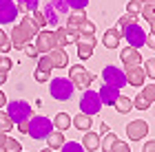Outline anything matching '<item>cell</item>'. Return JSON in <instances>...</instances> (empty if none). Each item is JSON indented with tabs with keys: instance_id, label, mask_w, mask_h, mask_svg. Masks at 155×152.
<instances>
[{
	"instance_id": "29",
	"label": "cell",
	"mask_w": 155,
	"mask_h": 152,
	"mask_svg": "<svg viewBox=\"0 0 155 152\" xmlns=\"http://www.w3.org/2000/svg\"><path fill=\"white\" fill-rule=\"evenodd\" d=\"M31 22H33V26H36L38 31H45V26H47V18H45V13H42L40 9H36L31 13Z\"/></svg>"
},
{
	"instance_id": "33",
	"label": "cell",
	"mask_w": 155,
	"mask_h": 152,
	"mask_svg": "<svg viewBox=\"0 0 155 152\" xmlns=\"http://www.w3.org/2000/svg\"><path fill=\"white\" fill-rule=\"evenodd\" d=\"M142 18L146 20V22H151V20H155V2L153 5H142Z\"/></svg>"
},
{
	"instance_id": "51",
	"label": "cell",
	"mask_w": 155,
	"mask_h": 152,
	"mask_svg": "<svg viewBox=\"0 0 155 152\" xmlns=\"http://www.w3.org/2000/svg\"><path fill=\"white\" fill-rule=\"evenodd\" d=\"M5 82H7V73L0 71V84H5Z\"/></svg>"
},
{
	"instance_id": "18",
	"label": "cell",
	"mask_w": 155,
	"mask_h": 152,
	"mask_svg": "<svg viewBox=\"0 0 155 152\" xmlns=\"http://www.w3.org/2000/svg\"><path fill=\"white\" fill-rule=\"evenodd\" d=\"M53 36H55V44H58L60 49H64V46L75 44V42H78V38H75V36H71V33H69L64 26H55Z\"/></svg>"
},
{
	"instance_id": "42",
	"label": "cell",
	"mask_w": 155,
	"mask_h": 152,
	"mask_svg": "<svg viewBox=\"0 0 155 152\" xmlns=\"http://www.w3.org/2000/svg\"><path fill=\"white\" fill-rule=\"evenodd\" d=\"M111 152H131V146H129L126 141H117L115 146H113V150H111Z\"/></svg>"
},
{
	"instance_id": "2",
	"label": "cell",
	"mask_w": 155,
	"mask_h": 152,
	"mask_svg": "<svg viewBox=\"0 0 155 152\" xmlns=\"http://www.w3.org/2000/svg\"><path fill=\"white\" fill-rule=\"evenodd\" d=\"M7 115L13 121V126H29V121L33 119V108L22 99H13L7 101Z\"/></svg>"
},
{
	"instance_id": "15",
	"label": "cell",
	"mask_w": 155,
	"mask_h": 152,
	"mask_svg": "<svg viewBox=\"0 0 155 152\" xmlns=\"http://www.w3.org/2000/svg\"><path fill=\"white\" fill-rule=\"evenodd\" d=\"M126 75V84H131V86H144V79H146V73H144V68L142 66H135V68H126L124 71Z\"/></svg>"
},
{
	"instance_id": "49",
	"label": "cell",
	"mask_w": 155,
	"mask_h": 152,
	"mask_svg": "<svg viewBox=\"0 0 155 152\" xmlns=\"http://www.w3.org/2000/svg\"><path fill=\"white\" fill-rule=\"evenodd\" d=\"M7 106V97H5V93L0 91V108H5Z\"/></svg>"
},
{
	"instance_id": "9",
	"label": "cell",
	"mask_w": 155,
	"mask_h": 152,
	"mask_svg": "<svg viewBox=\"0 0 155 152\" xmlns=\"http://www.w3.org/2000/svg\"><path fill=\"white\" fill-rule=\"evenodd\" d=\"M93 73H89L84 66H71V71H69V82L73 84V88H82V91H87V88L93 84Z\"/></svg>"
},
{
	"instance_id": "13",
	"label": "cell",
	"mask_w": 155,
	"mask_h": 152,
	"mask_svg": "<svg viewBox=\"0 0 155 152\" xmlns=\"http://www.w3.org/2000/svg\"><path fill=\"white\" fill-rule=\"evenodd\" d=\"M120 60H122V64H124V71L126 68L142 66V55H140L137 49H131V46H126V49L120 53Z\"/></svg>"
},
{
	"instance_id": "14",
	"label": "cell",
	"mask_w": 155,
	"mask_h": 152,
	"mask_svg": "<svg viewBox=\"0 0 155 152\" xmlns=\"http://www.w3.org/2000/svg\"><path fill=\"white\" fill-rule=\"evenodd\" d=\"M78 57L80 60H89L93 55V49H95V36L91 38H78Z\"/></svg>"
},
{
	"instance_id": "53",
	"label": "cell",
	"mask_w": 155,
	"mask_h": 152,
	"mask_svg": "<svg viewBox=\"0 0 155 152\" xmlns=\"http://www.w3.org/2000/svg\"><path fill=\"white\" fill-rule=\"evenodd\" d=\"M149 24H151V33H155V20H151Z\"/></svg>"
},
{
	"instance_id": "1",
	"label": "cell",
	"mask_w": 155,
	"mask_h": 152,
	"mask_svg": "<svg viewBox=\"0 0 155 152\" xmlns=\"http://www.w3.org/2000/svg\"><path fill=\"white\" fill-rule=\"evenodd\" d=\"M38 29L33 26L31 22V16H22V20L13 26V31L9 33V38H11V46L13 49H18V51H22V46L25 44H29V40L31 38H36L38 36Z\"/></svg>"
},
{
	"instance_id": "22",
	"label": "cell",
	"mask_w": 155,
	"mask_h": 152,
	"mask_svg": "<svg viewBox=\"0 0 155 152\" xmlns=\"http://www.w3.org/2000/svg\"><path fill=\"white\" fill-rule=\"evenodd\" d=\"M82 148L84 150H89V152H95V150H100V135L97 132H84V139H82Z\"/></svg>"
},
{
	"instance_id": "20",
	"label": "cell",
	"mask_w": 155,
	"mask_h": 152,
	"mask_svg": "<svg viewBox=\"0 0 155 152\" xmlns=\"http://www.w3.org/2000/svg\"><path fill=\"white\" fill-rule=\"evenodd\" d=\"M120 40H122V33H120V29H107L104 31V38L102 42L107 49H117L120 46Z\"/></svg>"
},
{
	"instance_id": "12",
	"label": "cell",
	"mask_w": 155,
	"mask_h": 152,
	"mask_svg": "<svg viewBox=\"0 0 155 152\" xmlns=\"http://www.w3.org/2000/svg\"><path fill=\"white\" fill-rule=\"evenodd\" d=\"M18 18V7L11 0H0V24H9Z\"/></svg>"
},
{
	"instance_id": "38",
	"label": "cell",
	"mask_w": 155,
	"mask_h": 152,
	"mask_svg": "<svg viewBox=\"0 0 155 152\" xmlns=\"http://www.w3.org/2000/svg\"><path fill=\"white\" fill-rule=\"evenodd\" d=\"M140 95H144V99L153 104V101H155V84H149V86H146Z\"/></svg>"
},
{
	"instance_id": "54",
	"label": "cell",
	"mask_w": 155,
	"mask_h": 152,
	"mask_svg": "<svg viewBox=\"0 0 155 152\" xmlns=\"http://www.w3.org/2000/svg\"><path fill=\"white\" fill-rule=\"evenodd\" d=\"M40 152H53V150H49V148H45V150H40Z\"/></svg>"
},
{
	"instance_id": "23",
	"label": "cell",
	"mask_w": 155,
	"mask_h": 152,
	"mask_svg": "<svg viewBox=\"0 0 155 152\" xmlns=\"http://www.w3.org/2000/svg\"><path fill=\"white\" fill-rule=\"evenodd\" d=\"M71 128V117L67 113H58L53 117V130H58V132H64V130Z\"/></svg>"
},
{
	"instance_id": "19",
	"label": "cell",
	"mask_w": 155,
	"mask_h": 152,
	"mask_svg": "<svg viewBox=\"0 0 155 152\" xmlns=\"http://www.w3.org/2000/svg\"><path fill=\"white\" fill-rule=\"evenodd\" d=\"M97 95H100V101H102V104L115 106V101H117V97H120V91H117V88H111V86H102L100 91H97Z\"/></svg>"
},
{
	"instance_id": "41",
	"label": "cell",
	"mask_w": 155,
	"mask_h": 152,
	"mask_svg": "<svg viewBox=\"0 0 155 152\" xmlns=\"http://www.w3.org/2000/svg\"><path fill=\"white\" fill-rule=\"evenodd\" d=\"M142 68H144V73L149 75V77L155 79V60H153V57H151V60H146V64H144Z\"/></svg>"
},
{
	"instance_id": "26",
	"label": "cell",
	"mask_w": 155,
	"mask_h": 152,
	"mask_svg": "<svg viewBox=\"0 0 155 152\" xmlns=\"http://www.w3.org/2000/svg\"><path fill=\"white\" fill-rule=\"evenodd\" d=\"M91 36H95V24L87 18L80 26H78V38H91Z\"/></svg>"
},
{
	"instance_id": "47",
	"label": "cell",
	"mask_w": 155,
	"mask_h": 152,
	"mask_svg": "<svg viewBox=\"0 0 155 152\" xmlns=\"http://www.w3.org/2000/svg\"><path fill=\"white\" fill-rule=\"evenodd\" d=\"M33 75H36V79H38V82H47V79H49V73L40 71V68H36V73H33Z\"/></svg>"
},
{
	"instance_id": "6",
	"label": "cell",
	"mask_w": 155,
	"mask_h": 152,
	"mask_svg": "<svg viewBox=\"0 0 155 152\" xmlns=\"http://www.w3.org/2000/svg\"><path fill=\"white\" fill-rule=\"evenodd\" d=\"M122 38L129 42V46L131 49H142L144 46V42H146V33H144V29L140 24H131V26H122Z\"/></svg>"
},
{
	"instance_id": "28",
	"label": "cell",
	"mask_w": 155,
	"mask_h": 152,
	"mask_svg": "<svg viewBox=\"0 0 155 152\" xmlns=\"http://www.w3.org/2000/svg\"><path fill=\"white\" fill-rule=\"evenodd\" d=\"M115 110H117V113H122V115L131 113V110H133V99L124 97V95H120L117 101H115Z\"/></svg>"
},
{
	"instance_id": "10",
	"label": "cell",
	"mask_w": 155,
	"mask_h": 152,
	"mask_svg": "<svg viewBox=\"0 0 155 152\" xmlns=\"http://www.w3.org/2000/svg\"><path fill=\"white\" fill-rule=\"evenodd\" d=\"M33 46H36L38 53H51L53 49H58L53 31H40L36 36V44H33Z\"/></svg>"
},
{
	"instance_id": "39",
	"label": "cell",
	"mask_w": 155,
	"mask_h": 152,
	"mask_svg": "<svg viewBox=\"0 0 155 152\" xmlns=\"http://www.w3.org/2000/svg\"><path fill=\"white\" fill-rule=\"evenodd\" d=\"M38 68H40V71H45V73H51V71H53V66H51V62H49L47 55H42V57H40Z\"/></svg>"
},
{
	"instance_id": "32",
	"label": "cell",
	"mask_w": 155,
	"mask_h": 152,
	"mask_svg": "<svg viewBox=\"0 0 155 152\" xmlns=\"http://www.w3.org/2000/svg\"><path fill=\"white\" fill-rule=\"evenodd\" d=\"M9 49H13V46H11V38L9 36H7V33L5 31H0V53H9Z\"/></svg>"
},
{
	"instance_id": "25",
	"label": "cell",
	"mask_w": 155,
	"mask_h": 152,
	"mask_svg": "<svg viewBox=\"0 0 155 152\" xmlns=\"http://www.w3.org/2000/svg\"><path fill=\"white\" fill-rule=\"evenodd\" d=\"M47 143H49V150H58V148H62V146H64L67 141H64V135H62V132L53 130V132L47 137Z\"/></svg>"
},
{
	"instance_id": "45",
	"label": "cell",
	"mask_w": 155,
	"mask_h": 152,
	"mask_svg": "<svg viewBox=\"0 0 155 152\" xmlns=\"http://www.w3.org/2000/svg\"><path fill=\"white\" fill-rule=\"evenodd\" d=\"M149 49H153L155 51V33H146V42H144Z\"/></svg>"
},
{
	"instance_id": "44",
	"label": "cell",
	"mask_w": 155,
	"mask_h": 152,
	"mask_svg": "<svg viewBox=\"0 0 155 152\" xmlns=\"http://www.w3.org/2000/svg\"><path fill=\"white\" fill-rule=\"evenodd\" d=\"M11 66H13V62H11L9 57H2V60H0V71H2V73H9Z\"/></svg>"
},
{
	"instance_id": "16",
	"label": "cell",
	"mask_w": 155,
	"mask_h": 152,
	"mask_svg": "<svg viewBox=\"0 0 155 152\" xmlns=\"http://www.w3.org/2000/svg\"><path fill=\"white\" fill-rule=\"evenodd\" d=\"M84 20H87V13H84V11H71L69 18H67V26H64V29L71 33V36L78 38V26H80Z\"/></svg>"
},
{
	"instance_id": "21",
	"label": "cell",
	"mask_w": 155,
	"mask_h": 152,
	"mask_svg": "<svg viewBox=\"0 0 155 152\" xmlns=\"http://www.w3.org/2000/svg\"><path fill=\"white\" fill-rule=\"evenodd\" d=\"M71 126H75L78 130H82V132H89L91 126H93V117H89V115H75L71 117Z\"/></svg>"
},
{
	"instance_id": "4",
	"label": "cell",
	"mask_w": 155,
	"mask_h": 152,
	"mask_svg": "<svg viewBox=\"0 0 155 152\" xmlns=\"http://www.w3.org/2000/svg\"><path fill=\"white\" fill-rule=\"evenodd\" d=\"M53 132V121L49 119V117L45 115H40V117H33V119L29 121V128H27V135L31 137V139H47L49 135Z\"/></svg>"
},
{
	"instance_id": "7",
	"label": "cell",
	"mask_w": 155,
	"mask_h": 152,
	"mask_svg": "<svg viewBox=\"0 0 155 152\" xmlns=\"http://www.w3.org/2000/svg\"><path fill=\"white\" fill-rule=\"evenodd\" d=\"M102 79H104V86H111V88H124L126 86V75L122 68H117L113 64H109V66H104V71H102Z\"/></svg>"
},
{
	"instance_id": "17",
	"label": "cell",
	"mask_w": 155,
	"mask_h": 152,
	"mask_svg": "<svg viewBox=\"0 0 155 152\" xmlns=\"http://www.w3.org/2000/svg\"><path fill=\"white\" fill-rule=\"evenodd\" d=\"M47 57H49V62H51V66L53 68H64L67 64H69V55H67V51L64 49H53L51 53H47Z\"/></svg>"
},
{
	"instance_id": "35",
	"label": "cell",
	"mask_w": 155,
	"mask_h": 152,
	"mask_svg": "<svg viewBox=\"0 0 155 152\" xmlns=\"http://www.w3.org/2000/svg\"><path fill=\"white\" fill-rule=\"evenodd\" d=\"M60 150L62 152H87V150L82 148V143H75V141H67Z\"/></svg>"
},
{
	"instance_id": "24",
	"label": "cell",
	"mask_w": 155,
	"mask_h": 152,
	"mask_svg": "<svg viewBox=\"0 0 155 152\" xmlns=\"http://www.w3.org/2000/svg\"><path fill=\"white\" fill-rule=\"evenodd\" d=\"M117 141H120V139H117V135H115V132H107V135H102V137H100V150H102V152H111Z\"/></svg>"
},
{
	"instance_id": "55",
	"label": "cell",
	"mask_w": 155,
	"mask_h": 152,
	"mask_svg": "<svg viewBox=\"0 0 155 152\" xmlns=\"http://www.w3.org/2000/svg\"><path fill=\"white\" fill-rule=\"evenodd\" d=\"M0 60H2V53H0Z\"/></svg>"
},
{
	"instance_id": "46",
	"label": "cell",
	"mask_w": 155,
	"mask_h": 152,
	"mask_svg": "<svg viewBox=\"0 0 155 152\" xmlns=\"http://www.w3.org/2000/svg\"><path fill=\"white\" fill-rule=\"evenodd\" d=\"M142 152H155V139H149L142 146Z\"/></svg>"
},
{
	"instance_id": "40",
	"label": "cell",
	"mask_w": 155,
	"mask_h": 152,
	"mask_svg": "<svg viewBox=\"0 0 155 152\" xmlns=\"http://www.w3.org/2000/svg\"><path fill=\"white\" fill-rule=\"evenodd\" d=\"M126 9H129L126 13H133V16H137V13L142 11V2H137V0H131V2L126 5Z\"/></svg>"
},
{
	"instance_id": "8",
	"label": "cell",
	"mask_w": 155,
	"mask_h": 152,
	"mask_svg": "<svg viewBox=\"0 0 155 152\" xmlns=\"http://www.w3.org/2000/svg\"><path fill=\"white\" fill-rule=\"evenodd\" d=\"M102 108V101H100V95H97V91H84L82 97H80V110L82 115H89L93 117L100 113Z\"/></svg>"
},
{
	"instance_id": "37",
	"label": "cell",
	"mask_w": 155,
	"mask_h": 152,
	"mask_svg": "<svg viewBox=\"0 0 155 152\" xmlns=\"http://www.w3.org/2000/svg\"><path fill=\"white\" fill-rule=\"evenodd\" d=\"M67 5H69V9H73V11H84V7L89 5V0H67Z\"/></svg>"
},
{
	"instance_id": "5",
	"label": "cell",
	"mask_w": 155,
	"mask_h": 152,
	"mask_svg": "<svg viewBox=\"0 0 155 152\" xmlns=\"http://www.w3.org/2000/svg\"><path fill=\"white\" fill-rule=\"evenodd\" d=\"M73 84L69 82L67 77H58V79H51V84H49V93H51L53 99L58 101H69L73 97Z\"/></svg>"
},
{
	"instance_id": "3",
	"label": "cell",
	"mask_w": 155,
	"mask_h": 152,
	"mask_svg": "<svg viewBox=\"0 0 155 152\" xmlns=\"http://www.w3.org/2000/svg\"><path fill=\"white\" fill-rule=\"evenodd\" d=\"M42 13H45V18H47V24L58 26L60 20H67L69 18L71 9H69L67 0H49V2L45 5V9H42Z\"/></svg>"
},
{
	"instance_id": "27",
	"label": "cell",
	"mask_w": 155,
	"mask_h": 152,
	"mask_svg": "<svg viewBox=\"0 0 155 152\" xmlns=\"http://www.w3.org/2000/svg\"><path fill=\"white\" fill-rule=\"evenodd\" d=\"M38 5H40V0H18V13H33L38 9Z\"/></svg>"
},
{
	"instance_id": "30",
	"label": "cell",
	"mask_w": 155,
	"mask_h": 152,
	"mask_svg": "<svg viewBox=\"0 0 155 152\" xmlns=\"http://www.w3.org/2000/svg\"><path fill=\"white\" fill-rule=\"evenodd\" d=\"M2 152H22V143H20L18 139H13V137H7Z\"/></svg>"
},
{
	"instance_id": "50",
	"label": "cell",
	"mask_w": 155,
	"mask_h": 152,
	"mask_svg": "<svg viewBox=\"0 0 155 152\" xmlns=\"http://www.w3.org/2000/svg\"><path fill=\"white\" fill-rule=\"evenodd\" d=\"M100 132H102V135H107V132H109V126H107V123H104V121L100 123Z\"/></svg>"
},
{
	"instance_id": "36",
	"label": "cell",
	"mask_w": 155,
	"mask_h": 152,
	"mask_svg": "<svg viewBox=\"0 0 155 152\" xmlns=\"http://www.w3.org/2000/svg\"><path fill=\"white\" fill-rule=\"evenodd\" d=\"M133 108H137V110H146V108H151V101H146V99H144V95H137V97L133 99Z\"/></svg>"
},
{
	"instance_id": "31",
	"label": "cell",
	"mask_w": 155,
	"mask_h": 152,
	"mask_svg": "<svg viewBox=\"0 0 155 152\" xmlns=\"http://www.w3.org/2000/svg\"><path fill=\"white\" fill-rule=\"evenodd\" d=\"M13 128V121L9 119V115L5 113V110H0V132H9V130Z\"/></svg>"
},
{
	"instance_id": "48",
	"label": "cell",
	"mask_w": 155,
	"mask_h": 152,
	"mask_svg": "<svg viewBox=\"0 0 155 152\" xmlns=\"http://www.w3.org/2000/svg\"><path fill=\"white\" fill-rule=\"evenodd\" d=\"M5 141H7V135L0 132V152H2V148H5Z\"/></svg>"
},
{
	"instance_id": "43",
	"label": "cell",
	"mask_w": 155,
	"mask_h": 152,
	"mask_svg": "<svg viewBox=\"0 0 155 152\" xmlns=\"http://www.w3.org/2000/svg\"><path fill=\"white\" fill-rule=\"evenodd\" d=\"M22 51H25V55H27V57H38V51H36V46H33V44H25L22 46Z\"/></svg>"
},
{
	"instance_id": "11",
	"label": "cell",
	"mask_w": 155,
	"mask_h": 152,
	"mask_svg": "<svg viewBox=\"0 0 155 152\" xmlns=\"http://www.w3.org/2000/svg\"><path fill=\"white\" fill-rule=\"evenodd\" d=\"M146 132H149V123H146L144 119H135V121H131L129 126H126V135H129L131 141L146 139Z\"/></svg>"
},
{
	"instance_id": "52",
	"label": "cell",
	"mask_w": 155,
	"mask_h": 152,
	"mask_svg": "<svg viewBox=\"0 0 155 152\" xmlns=\"http://www.w3.org/2000/svg\"><path fill=\"white\" fill-rule=\"evenodd\" d=\"M137 2H142V5H153L155 0H137Z\"/></svg>"
},
{
	"instance_id": "34",
	"label": "cell",
	"mask_w": 155,
	"mask_h": 152,
	"mask_svg": "<svg viewBox=\"0 0 155 152\" xmlns=\"http://www.w3.org/2000/svg\"><path fill=\"white\" fill-rule=\"evenodd\" d=\"M131 24H137V16H133V13H124V16L117 20L120 29H122V26H131Z\"/></svg>"
}]
</instances>
